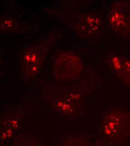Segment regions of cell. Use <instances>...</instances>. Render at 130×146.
<instances>
[{
  "instance_id": "6da1fadb",
  "label": "cell",
  "mask_w": 130,
  "mask_h": 146,
  "mask_svg": "<svg viewBox=\"0 0 130 146\" xmlns=\"http://www.w3.org/2000/svg\"><path fill=\"white\" fill-rule=\"evenodd\" d=\"M102 133L113 142H120L130 138V110L116 108L104 115Z\"/></svg>"
},
{
  "instance_id": "7a4b0ae2",
  "label": "cell",
  "mask_w": 130,
  "mask_h": 146,
  "mask_svg": "<svg viewBox=\"0 0 130 146\" xmlns=\"http://www.w3.org/2000/svg\"><path fill=\"white\" fill-rule=\"evenodd\" d=\"M83 63L81 58L73 51H65L57 57L53 64V75L61 82L77 79L82 73Z\"/></svg>"
},
{
  "instance_id": "3957f363",
  "label": "cell",
  "mask_w": 130,
  "mask_h": 146,
  "mask_svg": "<svg viewBox=\"0 0 130 146\" xmlns=\"http://www.w3.org/2000/svg\"><path fill=\"white\" fill-rule=\"evenodd\" d=\"M46 47L41 43H35L25 47L19 56L22 75L26 79H33L42 70L46 54Z\"/></svg>"
},
{
  "instance_id": "277c9868",
  "label": "cell",
  "mask_w": 130,
  "mask_h": 146,
  "mask_svg": "<svg viewBox=\"0 0 130 146\" xmlns=\"http://www.w3.org/2000/svg\"><path fill=\"white\" fill-rule=\"evenodd\" d=\"M64 15L70 17L63 20L77 34L83 38H90L96 36L99 31L101 21L99 16L94 13H70Z\"/></svg>"
},
{
  "instance_id": "5b68a950",
  "label": "cell",
  "mask_w": 130,
  "mask_h": 146,
  "mask_svg": "<svg viewBox=\"0 0 130 146\" xmlns=\"http://www.w3.org/2000/svg\"><path fill=\"white\" fill-rule=\"evenodd\" d=\"M107 21L115 33L130 35V2L119 1L113 3L108 11Z\"/></svg>"
},
{
  "instance_id": "8992f818",
  "label": "cell",
  "mask_w": 130,
  "mask_h": 146,
  "mask_svg": "<svg viewBox=\"0 0 130 146\" xmlns=\"http://www.w3.org/2000/svg\"><path fill=\"white\" fill-rule=\"evenodd\" d=\"M80 94L74 90L57 92L52 96L51 105L58 112L66 116H74L80 105Z\"/></svg>"
},
{
  "instance_id": "52a82bcc",
  "label": "cell",
  "mask_w": 130,
  "mask_h": 146,
  "mask_svg": "<svg viewBox=\"0 0 130 146\" xmlns=\"http://www.w3.org/2000/svg\"><path fill=\"white\" fill-rule=\"evenodd\" d=\"M22 113L19 110H13L2 115L1 118L0 141L2 146L9 144L16 136Z\"/></svg>"
},
{
  "instance_id": "ba28073f",
  "label": "cell",
  "mask_w": 130,
  "mask_h": 146,
  "mask_svg": "<svg viewBox=\"0 0 130 146\" xmlns=\"http://www.w3.org/2000/svg\"><path fill=\"white\" fill-rule=\"evenodd\" d=\"M107 63L112 72L130 87V57L122 55H112L108 57Z\"/></svg>"
},
{
  "instance_id": "9c48e42d",
  "label": "cell",
  "mask_w": 130,
  "mask_h": 146,
  "mask_svg": "<svg viewBox=\"0 0 130 146\" xmlns=\"http://www.w3.org/2000/svg\"><path fill=\"white\" fill-rule=\"evenodd\" d=\"M9 146H49L36 134H19L9 143Z\"/></svg>"
},
{
  "instance_id": "30bf717a",
  "label": "cell",
  "mask_w": 130,
  "mask_h": 146,
  "mask_svg": "<svg viewBox=\"0 0 130 146\" xmlns=\"http://www.w3.org/2000/svg\"><path fill=\"white\" fill-rule=\"evenodd\" d=\"M61 146H90V142L88 137L83 135L73 134L67 137Z\"/></svg>"
},
{
  "instance_id": "8fae6325",
  "label": "cell",
  "mask_w": 130,
  "mask_h": 146,
  "mask_svg": "<svg viewBox=\"0 0 130 146\" xmlns=\"http://www.w3.org/2000/svg\"><path fill=\"white\" fill-rule=\"evenodd\" d=\"M19 24L16 20L11 18H3L1 20V29L2 31H9L16 29Z\"/></svg>"
}]
</instances>
